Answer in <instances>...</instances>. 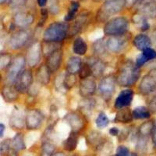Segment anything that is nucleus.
<instances>
[{
	"mask_svg": "<svg viewBox=\"0 0 156 156\" xmlns=\"http://www.w3.org/2000/svg\"><path fill=\"white\" fill-rule=\"evenodd\" d=\"M106 49V42H105V41H104V39L103 38L97 40V41L93 44V51H94L96 54L102 55V54L105 53V51Z\"/></svg>",
	"mask_w": 156,
	"mask_h": 156,
	"instance_id": "a19ab883",
	"label": "nucleus"
},
{
	"mask_svg": "<svg viewBox=\"0 0 156 156\" xmlns=\"http://www.w3.org/2000/svg\"><path fill=\"white\" fill-rule=\"evenodd\" d=\"M151 140H152L153 145L154 147H156V120L154 122V127L153 129L152 133H151Z\"/></svg>",
	"mask_w": 156,
	"mask_h": 156,
	"instance_id": "09e8293b",
	"label": "nucleus"
},
{
	"mask_svg": "<svg viewBox=\"0 0 156 156\" xmlns=\"http://www.w3.org/2000/svg\"><path fill=\"white\" fill-rule=\"evenodd\" d=\"M154 40H156V38H155V37H154Z\"/></svg>",
	"mask_w": 156,
	"mask_h": 156,
	"instance_id": "052dcab7",
	"label": "nucleus"
},
{
	"mask_svg": "<svg viewBox=\"0 0 156 156\" xmlns=\"http://www.w3.org/2000/svg\"><path fill=\"white\" fill-rule=\"evenodd\" d=\"M30 38L29 30L20 29L14 32L8 40V47L10 49L18 50L24 47Z\"/></svg>",
	"mask_w": 156,
	"mask_h": 156,
	"instance_id": "423d86ee",
	"label": "nucleus"
},
{
	"mask_svg": "<svg viewBox=\"0 0 156 156\" xmlns=\"http://www.w3.org/2000/svg\"><path fill=\"white\" fill-rule=\"evenodd\" d=\"M23 156H34V154H31V153H27V154H23Z\"/></svg>",
	"mask_w": 156,
	"mask_h": 156,
	"instance_id": "4d7b16f0",
	"label": "nucleus"
},
{
	"mask_svg": "<svg viewBox=\"0 0 156 156\" xmlns=\"http://www.w3.org/2000/svg\"><path fill=\"white\" fill-rule=\"evenodd\" d=\"M133 21L136 25V27H138L139 29L143 31H146L150 28V24L147 22V18L140 15L138 12H137V14L133 16Z\"/></svg>",
	"mask_w": 156,
	"mask_h": 156,
	"instance_id": "72a5a7b5",
	"label": "nucleus"
},
{
	"mask_svg": "<svg viewBox=\"0 0 156 156\" xmlns=\"http://www.w3.org/2000/svg\"><path fill=\"white\" fill-rule=\"evenodd\" d=\"M9 126L15 129H22L26 126V113L18 107L12 110L9 119Z\"/></svg>",
	"mask_w": 156,
	"mask_h": 156,
	"instance_id": "ddd939ff",
	"label": "nucleus"
},
{
	"mask_svg": "<svg viewBox=\"0 0 156 156\" xmlns=\"http://www.w3.org/2000/svg\"><path fill=\"white\" fill-rule=\"evenodd\" d=\"M79 76H80V80L83 79H86V78H89L91 75H93V71L90 66L89 65L88 62H83L82 66L80 67V71H79Z\"/></svg>",
	"mask_w": 156,
	"mask_h": 156,
	"instance_id": "58836bf2",
	"label": "nucleus"
},
{
	"mask_svg": "<svg viewBox=\"0 0 156 156\" xmlns=\"http://www.w3.org/2000/svg\"><path fill=\"white\" fill-rule=\"evenodd\" d=\"M154 127V122L153 121H146L144 123H142L138 129V133L139 136H151L153 129Z\"/></svg>",
	"mask_w": 156,
	"mask_h": 156,
	"instance_id": "7c9ffc66",
	"label": "nucleus"
},
{
	"mask_svg": "<svg viewBox=\"0 0 156 156\" xmlns=\"http://www.w3.org/2000/svg\"><path fill=\"white\" fill-rule=\"evenodd\" d=\"M141 54L144 55V57L146 58V60H147V62L153 60V59H155L156 58V50H154V48H152L151 47V48H146L144 51H142Z\"/></svg>",
	"mask_w": 156,
	"mask_h": 156,
	"instance_id": "37998d69",
	"label": "nucleus"
},
{
	"mask_svg": "<svg viewBox=\"0 0 156 156\" xmlns=\"http://www.w3.org/2000/svg\"><path fill=\"white\" fill-rule=\"evenodd\" d=\"M109 133L112 136H119V129L117 127H112L109 129Z\"/></svg>",
	"mask_w": 156,
	"mask_h": 156,
	"instance_id": "8fccbe9b",
	"label": "nucleus"
},
{
	"mask_svg": "<svg viewBox=\"0 0 156 156\" xmlns=\"http://www.w3.org/2000/svg\"><path fill=\"white\" fill-rule=\"evenodd\" d=\"M11 146H12V149L14 151H23L26 148V145H25L24 139H23V135L20 133H18L13 136V138L11 139Z\"/></svg>",
	"mask_w": 156,
	"mask_h": 156,
	"instance_id": "c756f323",
	"label": "nucleus"
},
{
	"mask_svg": "<svg viewBox=\"0 0 156 156\" xmlns=\"http://www.w3.org/2000/svg\"><path fill=\"white\" fill-rule=\"evenodd\" d=\"M5 129V125H4L3 123H1V124H0V137H1V138H2V136H3Z\"/></svg>",
	"mask_w": 156,
	"mask_h": 156,
	"instance_id": "603ef678",
	"label": "nucleus"
},
{
	"mask_svg": "<svg viewBox=\"0 0 156 156\" xmlns=\"http://www.w3.org/2000/svg\"><path fill=\"white\" fill-rule=\"evenodd\" d=\"M63 57V51L62 48H57L49 55H47L46 66L51 71V73H55L60 68Z\"/></svg>",
	"mask_w": 156,
	"mask_h": 156,
	"instance_id": "f8f14e48",
	"label": "nucleus"
},
{
	"mask_svg": "<svg viewBox=\"0 0 156 156\" xmlns=\"http://www.w3.org/2000/svg\"><path fill=\"white\" fill-rule=\"evenodd\" d=\"M87 140H88L89 144L93 146H96V147H98L102 143V140H104L101 137V133H99L97 131H91L89 133Z\"/></svg>",
	"mask_w": 156,
	"mask_h": 156,
	"instance_id": "4c0bfd02",
	"label": "nucleus"
},
{
	"mask_svg": "<svg viewBox=\"0 0 156 156\" xmlns=\"http://www.w3.org/2000/svg\"><path fill=\"white\" fill-rule=\"evenodd\" d=\"M94 105V102L92 101V100L87 99L86 101H84L83 104L82 105V107H83V110H85V111H87V112H90V111L92 110Z\"/></svg>",
	"mask_w": 156,
	"mask_h": 156,
	"instance_id": "de8ad7c7",
	"label": "nucleus"
},
{
	"mask_svg": "<svg viewBox=\"0 0 156 156\" xmlns=\"http://www.w3.org/2000/svg\"><path fill=\"white\" fill-rule=\"evenodd\" d=\"M51 71L46 66V64H42L39 66L36 72V79L41 85H47L51 80Z\"/></svg>",
	"mask_w": 156,
	"mask_h": 156,
	"instance_id": "4be33fe9",
	"label": "nucleus"
},
{
	"mask_svg": "<svg viewBox=\"0 0 156 156\" xmlns=\"http://www.w3.org/2000/svg\"><path fill=\"white\" fill-rule=\"evenodd\" d=\"M9 2H10V0H0V3H1V5L9 3Z\"/></svg>",
	"mask_w": 156,
	"mask_h": 156,
	"instance_id": "6e6d98bb",
	"label": "nucleus"
},
{
	"mask_svg": "<svg viewBox=\"0 0 156 156\" xmlns=\"http://www.w3.org/2000/svg\"><path fill=\"white\" fill-rule=\"evenodd\" d=\"M116 78L112 75H108L102 78L98 84V92L102 98L109 100L115 93Z\"/></svg>",
	"mask_w": 156,
	"mask_h": 156,
	"instance_id": "0eeeda50",
	"label": "nucleus"
},
{
	"mask_svg": "<svg viewBox=\"0 0 156 156\" xmlns=\"http://www.w3.org/2000/svg\"><path fill=\"white\" fill-rule=\"evenodd\" d=\"M134 119H146L151 117V112L147 108L144 106H138L132 111Z\"/></svg>",
	"mask_w": 156,
	"mask_h": 156,
	"instance_id": "473e14b6",
	"label": "nucleus"
},
{
	"mask_svg": "<svg viewBox=\"0 0 156 156\" xmlns=\"http://www.w3.org/2000/svg\"><path fill=\"white\" fill-rule=\"evenodd\" d=\"M27 64L26 62V58L25 56L23 55H16L9 66L7 69V73L5 76V80L9 84H15L18 76L20 75V73L24 70L25 65Z\"/></svg>",
	"mask_w": 156,
	"mask_h": 156,
	"instance_id": "39448f33",
	"label": "nucleus"
},
{
	"mask_svg": "<svg viewBox=\"0 0 156 156\" xmlns=\"http://www.w3.org/2000/svg\"><path fill=\"white\" fill-rule=\"evenodd\" d=\"M65 119L69 123L71 129L73 131L79 132L83 129L84 126V122H83L82 117L80 114L76 112H69L65 116Z\"/></svg>",
	"mask_w": 156,
	"mask_h": 156,
	"instance_id": "6ab92c4d",
	"label": "nucleus"
},
{
	"mask_svg": "<svg viewBox=\"0 0 156 156\" xmlns=\"http://www.w3.org/2000/svg\"><path fill=\"white\" fill-rule=\"evenodd\" d=\"M81 1H86V0H81Z\"/></svg>",
	"mask_w": 156,
	"mask_h": 156,
	"instance_id": "bf43d9fd",
	"label": "nucleus"
},
{
	"mask_svg": "<svg viewBox=\"0 0 156 156\" xmlns=\"http://www.w3.org/2000/svg\"><path fill=\"white\" fill-rule=\"evenodd\" d=\"M140 76V68L130 61H126L121 65L117 73L116 81L122 87H129L136 83Z\"/></svg>",
	"mask_w": 156,
	"mask_h": 156,
	"instance_id": "f257e3e1",
	"label": "nucleus"
},
{
	"mask_svg": "<svg viewBox=\"0 0 156 156\" xmlns=\"http://www.w3.org/2000/svg\"><path fill=\"white\" fill-rule=\"evenodd\" d=\"M0 153L2 156H18L17 151H14L11 146V139H6L1 142Z\"/></svg>",
	"mask_w": 156,
	"mask_h": 156,
	"instance_id": "c85d7f7f",
	"label": "nucleus"
},
{
	"mask_svg": "<svg viewBox=\"0 0 156 156\" xmlns=\"http://www.w3.org/2000/svg\"><path fill=\"white\" fill-rule=\"evenodd\" d=\"M55 145L51 142L44 141L41 144L40 156H52L55 154Z\"/></svg>",
	"mask_w": 156,
	"mask_h": 156,
	"instance_id": "f704fd0d",
	"label": "nucleus"
},
{
	"mask_svg": "<svg viewBox=\"0 0 156 156\" xmlns=\"http://www.w3.org/2000/svg\"><path fill=\"white\" fill-rule=\"evenodd\" d=\"M90 13L89 12H83L80 16H78L76 21L73 23L70 27L69 28V33L68 34L71 36H74L79 34L80 32L83 30V29L86 27L87 22L89 21Z\"/></svg>",
	"mask_w": 156,
	"mask_h": 156,
	"instance_id": "f3484780",
	"label": "nucleus"
},
{
	"mask_svg": "<svg viewBox=\"0 0 156 156\" xmlns=\"http://www.w3.org/2000/svg\"><path fill=\"white\" fill-rule=\"evenodd\" d=\"M133 42L134 46L140 51H144L146 48H151L152 44L151 38L145 34H140L135 36Z\"/></svg>",
	"mask_w": 156,
	"mask_h": 156,
	"instance_id": "b1692460",
	"label": "nucleus"
},
{
	"mask_svg": "<svg viewBox=\"0 0 156 156\" xmlns=\"http://www.w3.org/2000/svg\"><path fill=\"white\" fill-rule=\"evenodd\" d=\"M12 62V55L8 52H2L0 54V69H8Z\"/></svg>",
	"mask_w": 156,
	"mask_h": 156,
	"instance_id": "e433bc0d",
	"label": "nucleus"
},
{
	"mask_svg": "<svg viewBox=\"0 0 156 156\" xmlns=\"http://www.w3.org/2000/svg\"><path fill=\"white\" fill-rule=\"evenodd\" d=\"M28 0H10L9 5L12 9H20L27 4Z\"/></svg>",
	"mask_w": 156,
	"mask_h": 156,
	"instance_id": "c03bdc74",
	"label": "nucleus"
},
{
	"mask_svg": "<svg viewBox=\"0 0 156 156\" xmlns=\"http://www.w3.org/2000/svg\"><path fill=\"white\" fill-rule=\"evenodd\" d=\"M73 51L76 55H84L87 51V44L82 37H76L73 43Z\"/></svg>",
	"mask_w": 156,
	"mask_h": 156,
	"instance_id": "cd10ccee",
	"label": "nucleus"
},
{
	"mask_svg": "<svg viewBox=\"0 0 156 156\" xmlns=\"http://www.w3.org/2000/svg\"><path fill=\"white\" fill-rule=\"evenodd\" d=\"M87 62H88L92 69L93 76L94 77H100L103 74L105 69V64L99 58H92Z\"/></svg>",
	"mask_w": 156,
	"mask_h": 156,
	"instance_id": "393cba45",
	"label": "nucleus"
},
{
	"mask_svg": "<svg viewBox=\"0 0 156 156\" xmlns=\"http://www.w3.org/2000/svg\"><path fill=\"white\" fill-rule=\"evenodd\" d=\"M78 140H79L78 133L72 130L69 133L67 138L63 142V148L67 151H74L77 147Z\"/></svg>",
	"mask_w": 156,
	"mask_h": 156,
	"instance_id": "bb28decb",
	"label": "nucleus"
},
{
	"mask_svg": "<svg viewBox=\"0 0 156 156\" xmlns=\"http://www.w3.org/2000/svg\"><path fill=\"white\" fill-rule=\"evenodd\" d=\"M44 122V115L37 108H30L26 112V128L34 130L41 127Z\"/></svg>",
	"mask_w": 156,
	"mask_h": 156,
	"instance_id": "9d476101",
	"label": "nucleus"
},
{
	"mask_svg": "<svg viewBox=\"0 0 156 156\" xmlns=\"http://www.w3.org/2000/svg\"><path fill=\"white\" fill-rule=\"evenodd\" d=\"M69 28V24L66 21L53 22L44 30L42 35L43 41L44 42H60L67 36Z\"/></svg>",
	"mask_w": 156,
	"mask_h": 156,
	"instance_id": "f03ea898",
	"label": "nucleus"
},
{
	"mask_svg": "<svg viewBox=\"0 0 156 156\" xmlns=\"http://www.w3.org/2000/svg\"><path fill=\"white\" fill-rule=\"evenodd\" d=\"M42 46L39 41H34L28 47L25 55L27 65L30 68H33L38 65L41 59Z\"/></svg>",
	"mask_w": 156,
	"mask_h": 156,
	"instance_id": "6e6552de",
	"label": "nucleus"
},
{
	"mask_svg": "<svg viewBox=\"0 0 156 156\" xmlns=\"http://www.w3.org/2000/svg\"><path fill=\"white\" fill-rule=\"evenodd\" d=\"M139 90L144 95L156 92V69L149 71L142 78L139 84Z\"/></svg>",
	"mask_w": 156,
	"mask_h": 156,
	"instance_id": "1a4fd4ad",
	"label": "nucleus"
},
{
	"mask_svg": "<svg viewBox=\"0 0 156 156\" xmlns=\"http://www.w3.org/2000/svg\"><path fill=\"white\" fill-rule=\"evenodd\" d=\"M79 8H80V3L76 1H72L68 8L67 13L65 16V21L69 22L73 20L76 18Z\"/></svg>",
	"mask_w": 156,
	"mask_h": 156,
	"instance_id": "2f4dec72",
	"label": "nucleus"
},
{
	"mask_svg": "<svg viewBox=\"0 0 156 156\" xmlns=\"http://www.w3.org/2000/svg\"><path fill=\"white\" fill-rule=\"evenodd\" d=\"M52 156H66V155L65 153L59 151V152H55V154H54Z\"/></svg>",
	"mask_w": 156,
	"mask_h": 156,
	"instance_id": "864d4df0",
	"label": "nucleus"
},
{
	"mask_svg": "<svg viewBox=\"0 0 156 156\" xmlns=\"http://www.w3.org/2000/svg\"><path fill=\"white\" fill-rule=\"evenodd\" d=\"M34 15L28 12H19L12 18V22L15 27H18L20 29H24L29 27L34 23Z\"/></svg>",
	"mask_w": 156,
	"mask_h": 156,
	"instance_id": "4468645a",
	"label": "nucleus"
},
{
	"mask_svg": "<svg viewBox=\"0 0 156 156\" xmlns=\"http://www.w3.org/2000/svg\"><path fill=\"white\" fill-rule=\"evenodd\" d=\"M133 119V112L129 108H122L118 109L113 119L114 122H121V123H129L131 122Z\"/></svg>",
	"mask_w": 156,
	"mask_h": 156,
	"instance_id": "5701e85b",
	"label": "nucleus"
},
{
	"mask_svg": "<svg viewBox=\"0 0 156 156\" xmlns=\"http://www.w3.org/2000/svg\"><path fill=\"white\" fill-rule=\"evenodd\" d=\"M33 83V74L30 69H25L18 76L15 87L20 94H25L30 89Z\"/></svg>",
	"mask_w": 156,
	"mask_h": 156,
	"instance_id": "9b49d317",
	"label": "nucleus"
},
{
	"mask_svg": "<svg viewBox=\"0 0 156 156\" xmlns=\"http://www.w3.org/2000/svg\"><path fill=\"white\" fill-rule=\"evenodd\" d=\"M133 91L131 89H125L122 90L119 95L117 96L115 101V106L117 109H120L122 108H126L131 105V102L133 99Z\"/></svg>",
	"mask_w": 156,
	"mask_h": 156,
	"instance_id": "2eb2a0df",
	"label": "nucleus"
},
{
	"mask_svg": "<svg viewBox=\"0 0 156 156\" xmlns=\"http://www.w3.org/2000/svg\"><path fill=\"white\" fill-rule=\"evenodd\" d=\"M129 22L122 16H117L108 20L104 26V33L107 36H122L127 32Z\"/></svg>",
	"mask_w": 156,
	"mask_h": 156,
	"instance_id": "20e7f679",
	"label": "nucleus"
},
{
	"mask_svg": "<svg viewBox=\"0 0 156 156\" xmlns=\"http://www.w3.org/2000/svg\"><path fill=\"white\" fill-rule=\"evenodd\" d=\"M116 156H130L129 150L124 145H119L116 149Z\"/></svg>",
	"mask_w": 156,
	"mask_h": 156,
	"instance_id": "49530a36",
	"label": "nucleus"
},
{
	"mask_svg": "<svg viewBox=\"0 0 156 156\" xmlns=\"http://www.w3.org/2000/svg\"><path fill=\"white\" fill-rule=\"evenodd\" d=\"M108 123H109V119L108 118L106 114L103 112H100L95 119V124L97 127L102 129V128L106 127Z\"/></svg>",
	"mask_w": 156,
	"mask_h": 156,
	"instance_id": "ea45409f",
	"label": "nucleus"
},
{
	"mask_svg": "<svg viewBox=\"0 0 156 156\" xmlns=\"http://www.w3.org/2000/svg\"><path fill=\"white\" fill-rule=\"evenodd\" d=\"M148 136H139L136 142V151L140 154H145L148 145Z\"/></svg>",
	"mask_w": 156,
	"mask_h": 156,
	"instance_id": "c9c22d12",
	"label": "nucleus"
},
{
	"mask_svg": "<svg viewBox=\"0 0 156 156\" xmlns=\"http://www.w3.org/2000/svg\"><path fill=\"white\" fill-rule=\"evenodd\" d=\"M155 0H140V2L137 3V5H140V4L144 3V2H154Z\"/></svg>",
	"mask_w": 156,
	"mask_h": 156,
	"instance_id": "5fc2aeb1",
	"label": "nucleus"
},
{
	"mask_svg": "<svg viewBox=\"0 0 156 156\" xmlns=\"http://www.w3.org/2000/svg\"><path fill=\"white\" fill-rule=\"evenodd\" d=\"M82 61L79 57L72 56L68 59L66 63V73L74 74L79 73L82 66Z\"/></svg>",
	"mask_w": 156,
	"mask_h": 156,
	"instance_id": "a878e982",
	"label": "nucleus"
},
{
	"mask_svg": "<svg viewBox=\"0 0 156 156\" xmlns=\"http://www.w3.org/2000/svg\"><path fill=\"white\" fill-rule=\"evenodd\" d=\"M96 89H97V84L93 79L86 78L80 80L79 90H80V94L83 98H87L91 97L95 93Z\"/></svg>",
	"mask_w": 156,
	"mask_h": 156,
	"instance_id": "a211bd4d",
	"label": "nucleus"
},
{
	"mask_svg": "<svg viewBox=\"0 0 156 156\" xmlns=\"http://www.w3.org/2000/svg\"><path fill=\"white\" fill-rule=\"evenodd\" d=\"M48 16V9H45V8H42L41 9V18H40V20H39L38 23H37V26L38 27H42L44 26V23L47 20Z\"/></svg>",
	"mask_w": 156,
	"mask_h": 156,
	"instance_id": "a18cd8bd",
	"label": "nucleus"
},
{
	"mask_svg": "<svg viewBox=\"0 0 156 156\" xmlns=\"http://www.w3.org/2000/svg\"><path fill=\"white\" fill-rule=\"evenodd\" d=\"M126 5V0H105L96 15L98 21L104 22L120 12Z\"/></svg>",
	"mask_w": 156,
	"mask_h": 156,
	"instance_id": "7ed1b4c3",
	"label": "nucleus"
},
{
	"mask_svg": "<svg viewBox=\"0 0 156 156\" xmlns=\"http://www.w3.org/2000/svg\"><path fill=\"white\" fill-rule=\"evenodd\" d=\"M20 92L13 84H5L2 87L1 94L6 102L12 103L16 101L19 98Z\"/></svg>",
	"mask_w": 156,
	"mask_h": 156,
	"instance_id": "aec40b11",
	"label": "nucleus"
},
{
	"mask_svg": "<svg viewBox=\"0 0 156 156\" xmlns=\"http://www.w3.org/2000/svg\"><path fill=\"white\" fill-rule=\"evenodd\" d=\"M126 38L122 36H112L106 41L107 49L112 53H119L124 49L126 44Z\"/></svg>",
	"mask_w": 156,
	"mask_h": 156,
	"instance_id": "dca6fc26",
	"label": "nucleus"
},
{
	"mask_svg": "<svg viewBox=\"0 0 156 156\" xmlns=\"http://www.w3.org/2000/svg\"><path fill=\"white\" fill-rule=\"evenodd\" d=\"M76 83V76L74 74H70V73H66V74L64 76V79L62 80V85L66 90L72 88L73 85Z\"/></svg>",
	"mask_w": 156,
	"mask_h": 156,
	"instance_id": "79ce46f5",
	"label": "nucleus"
},
{
	"mask_svg": "<svg viewBox=\"0 0 156 156\" xmlns=\"http://www.w3.org/2000/svg\"><path fill=\"white\" fill-rule=\"evenodd\" d=\"M37 2L40 7H44L48 2V0H37Z\"/></svg>",
	"mask_w": 156,
	"mask_h": 156,
	"instance_id": "3c124183",
	"label": "nucleus"
},
{
	"mask_svg": "<svg viewBox=\"0 0 156 156\" xmlns=\"http://www.w3.org/2000/svg\"><path fill=\"white\" fill-rule=\"evenodd\" d=\"M111 156H116V154H114V155H111Z\"/></svg>",
	"mask_w": 156,
	"mask_h": 156,
	"instance_id": "13d9d810",
	"label": "nucleus"
},
{
	"mask_svg": "<svg viewBox=\"0 0 156 156\" xmlns=\"http://www.w3.org/2000/svg\"><path fill=\"white\" fill-rule=\"evenodd\" d=\"M138 13L147 19L156 18V2H147L139 5Z\"/></svg>",
	"mask_w": 156,
	"mask_h": 156,
	"instance_id": "412c9836",
	"label": "nucleus"
}]
</instances>
